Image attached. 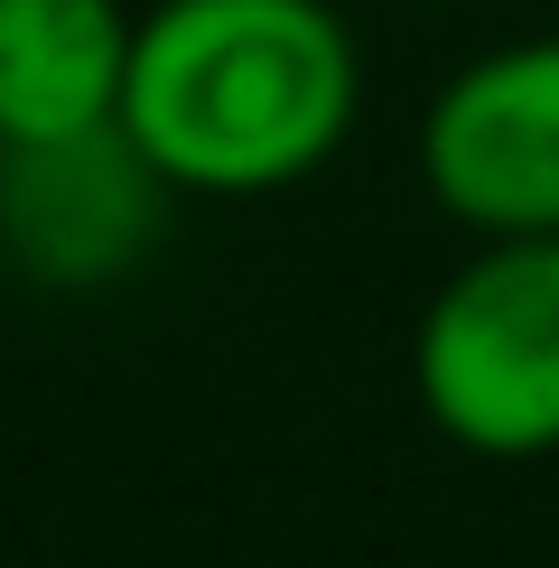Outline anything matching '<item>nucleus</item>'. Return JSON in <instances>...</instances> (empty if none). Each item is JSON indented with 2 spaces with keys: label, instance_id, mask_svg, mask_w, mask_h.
Returning <instances> with one entry per match:
<instances>
[{
  "label": "nucleus",
  "instance_id": "f257e3e1",
  "mask_svg": "<svg viewBox=\"0 0 559 568\" xmlns=\"http://www.w3.org/2000/svg\"><path fill=\"white\" fill-rule=\"evenodd\" d=\"M364 57L326 0H159L131 19L122 140L186 196H271L345 150Z\"/></svg>",
  "mask_w": 559,
  "mask_h": 568
},
{
  "label": "nucleus",
  "instance_id": "f03ea898",
  "mask_svg": "<svg viewBox=\"0 0 559 568\" xmlns=\"http://www.w3.org/2000/svg\"><path fill=\"white\" fill-rule=\"evenodd\" d=\"M429 429L466 457H559V233H495L410 336Z\"/></svg>",
  "mask_w": 559,
  "mask_h": 568
},
{
  "label": "nucleus",
  "instance_id": "7ed1b4c3",
  "mask_svg": "<svg viewBox=\"0 0 559 568\" xmlns=\"http://www.w3.org/2000/svg\"><path fill=\"white\" fill-rule=\"evenodd\" d=\"M419 186L466 233H559V38L485 47L419 112Z\"/></svg>",
  "mask_w": 559,
  "mask_h": 568
},
{
  "label": "nucleus",
  "instance_id": "20e7f679",
  "mask_svg": "<svg viewBox=\"0 0 559 568\" xmlns=\"http://www.w3.org/2000/svg\"><path fill=\"white\" fill-rule=\"evenodd\" d=\"M169 178L112 131L47 140V150H0V233L38 280H112L150 243Z\"/></svg>",
  "mask_w": 559,
  "mask_h": 568
},
{
  "label": "nucleus",
  "instance_id": "39448f33",
  "mask_svg": "<svg viewBox=\"0 0 559 568\" xmlns=\"http://www.w3.org/2000/svg\"><path fill=\"white\" fill-rule=\"evenodd\" d=\"M122 0H0V150H47L122 122Z\"/></svg>",
  "mask_w": 559,
  "mask_h": 568
}]
</instances>
